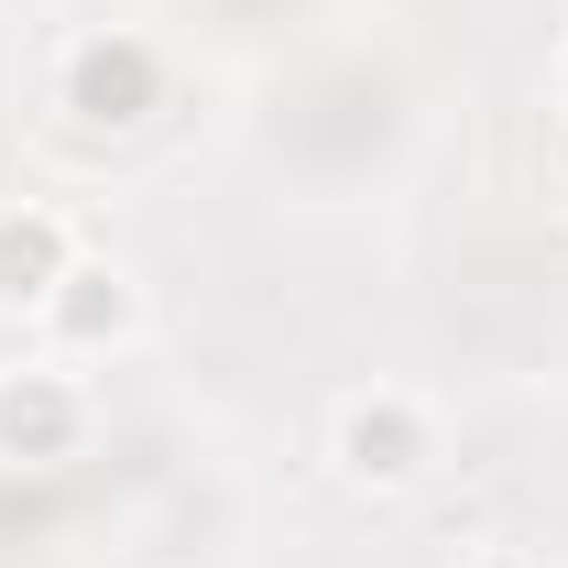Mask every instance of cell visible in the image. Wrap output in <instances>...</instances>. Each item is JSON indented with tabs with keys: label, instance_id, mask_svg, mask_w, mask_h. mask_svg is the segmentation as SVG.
<instances>
[{
	"label": "cell",
	"instance_id": "1",
	"mask_svg": "<svg viewBox=\"0 0 568 568\" xmlns=\"http://www.w3.org/2000/svg\"><path fill=\"white\" fill-rule=\"evenodd\" d=\"M328 448H339V470H351L361 493H405L426 459H437V437H426V405L416 394H351L339 426H328Z\"/></svg>",
	"mask_w": 568,
	"mask_h": 568
},
{
	"label": "cell",
	"instance_id": "2",
	"mask_svg": "<svg viewBox=\"0 0 568 568\" xmlns=\"http://www.w3.org/2000/svg\"><path fill=\"white\" fill-rule=\"evenodd\" d=\"M153 88H164V67H153L142 33H99V44L67 55V110L99 121V132H132L142 110H153Z\"/></svg>",
	"mask_w": 568,
	"mask_h": 568
},
{
	"label": "cell",
	"instance_id": "3",
	"mask_svg": "<svg viewBox=\"0 0 568 568\" xmlns=\"http://www.w3.org/2000/svg\"><path fill=\"white\" fill-rule=\"evenodd\" d=\"M77 274V241L55 209H0V306H44Z\"/></svg>",
	"mask_w": 568,
	"mask_h": 568
},
{
	"label": "cell",
	"instance_id": "4",
	"mask_svg": "<svg viewBox=\"0 0 568 568\" xmlns=\"http://www.w3.org/2000/svg\"><path fill=\"white\" fill-rule=\"evenodd\" d=\"M67 437H77L67 372H0V459H55Z\"/></svg>",
	"mask_w": 568,
	"mask_h": 568
},
{
	"label": "cell",
	"instance_id": "5",
	"mask_svg": "<svg viewBox=\"0 0 568 568\" xmlns=\"http://www.w3.org/2000/svg\"><path fill=\"white\" fill-rule=\"evenodd\" d=\"M44 317L67 328L77 351H88V339H121V328H132V284H121V274H88V263H77V274L44 295Z\"/></svg>",
	"mask_w": 568,
	"mask_h": 568
},
{
	"label": "cell",
	"instance_id": "6",
	"mask_svg": "<svg viewBox=\"0 0 568 568\" xmlns=\"http://www.w3.org/2000/svg\"><path fill=\"white\" fill-rule=\"evenodd\" d=\"M470 568H536V558H514V547H493V558H470Z\"/></svg>",
	"mask_w": 568,
	"mask_h": 568
},
{
	"label": "cell",
	"instance_id": "7",
	"mask_svg": "<svg viewBox=\"0 0 568 568\" xmlns=\"http://www.w3.org/2000/svg\"><path fill=\"white\" fill-rule=\"evenodd\" d=\"M558 88H568V77H558Z\"/></svg>",
	"mask_w": 568,
	"mask_h": 568
}]
</instances>
